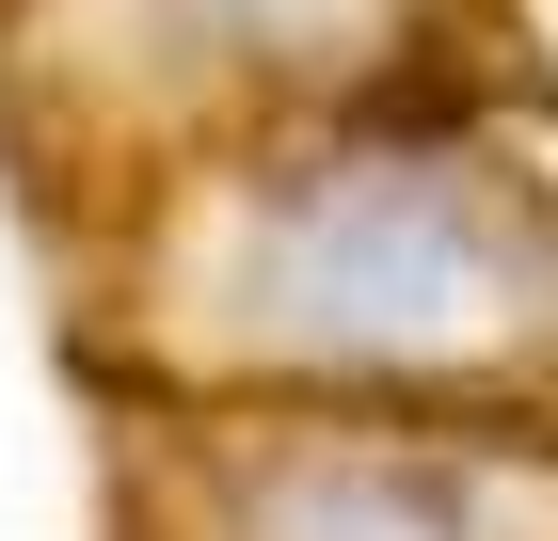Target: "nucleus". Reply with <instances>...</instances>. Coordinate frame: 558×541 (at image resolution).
<instances>
[{"mask_svg": "<svg viewBox=\"0 0 558 541\" xmlns=\"http://www.w3.org/2000/svg\"><path fill=\"white\" fill-rule=\"evenodd\" d=\"M81 287L129 398L303 415H558V127L495 64L256 112L81 208Z\"/></svg>", "mask_w": 558, "mask_h": 541, "instance_id": "f257e3e1", "label": "nucleus"}, {"mask_svg": "<svg viewBox=\"0 0 558 541\" xmlns=\"http://www.w3.org/2000/svg\"><path fill=\"white\" fill-rule=\"evenodd\" d=\"M447 33L463 0H0V96L96 208L175 144L415 81L447 64Z\"/></svg>", "mask_w": 558, "mask_h": 541, "instance_id": "f03ea898", "label": "nucleus"}, {"mask_svg": "<svg viewBox=\"0 0 558 541\" xmlns=\"http://www.w3.org/2000/svg\"><path fill=\"white\" fill-rule=\"evenodd\" d=\"M129 541H495L463 494V430L303 415V398H144Z\"/></svg>", "mask_w": 558, "mask_h": 541, "instance_id": "7ed1b4c3", "label": "nucleus"}]
</instances>
